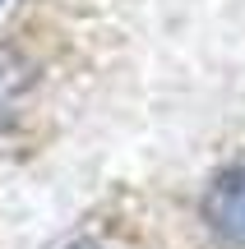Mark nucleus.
Wrapping results in <instances>:
<instances>
[{
    "label": "nucleus",
    "mask_w": 245,
    "mask_h": 249,
    "mask_svg": "<svg viewBox=\"0 0 245 249\" xmlns=\"http://www.w3.org/2000/svg\"><path fill=\"white\" fill-rule=\"evenodd\" d=\"M28 88V65L19 51H9V46H0V116H9L14 111V102L23 97Z\"/></svg>",
    "instance_id": "f03ea898"
},
{
    "label": "nucleus",
    "mask_w": 245,
    "mask_h": 249,
    "mask_svg": "<svg viewBox=\"0 0 245 249\" xmlns=\"http://www.w3.org/2000/svg\"><path fill=\"white\" fill-rule=\"evenodd\" d=\"M204 222L227 245L245 249V166L222 171L208 185V194H204Z\"/></svg>",
    "instance_id": "f257e3e1"
}]
</instances>
